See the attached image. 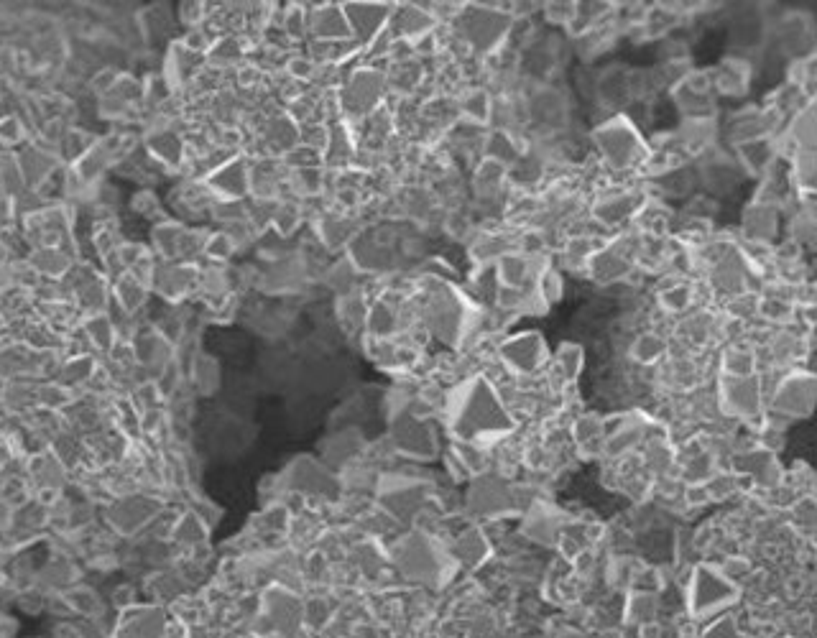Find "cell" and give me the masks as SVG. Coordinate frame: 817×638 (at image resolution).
I'll return each mask as SVG.
<instances>
[{"label":"cell","instance_id":"obj_37","mask_svg":"<svg viewBox=\"0 0 817 638\" xmlns=\"http://www.w3.org/2000/svg\"><path fill=\"white\" fill-rule=\"evenodd\" d=\"M664 350H667V345H664L662 337L654 335V332H644V335L636 337L634 345H631V355L644 365L657 363L664 355Z\"/></svg>","mask_w":817,"mask_h":638},{"label":"cell","instance_id":"obj_26","mask_svg":"<svg viewBox=\"0 0 817 638\" xmlns=\"http://www.w3.org/2000/svg\"><path fill=\"white\" fill-rule=\"evenodd\" d=\"M598 97L608 105H621V103H626V100H631L634 92H631L629 69L613 67V69H608V72H603L598 80Z\"/></svg>","mask_w":817,"mask_h":638},{"label":"cell","instance_id":"obj_11","mask_svg":"<svg viewBox=\"0 0 817 638\" xmlns=\"http://www.w3.org/2000/svg\"><path fill=\"white\" fill-rule=\"evenodd\" d=\"M343 11L348 16L353 39L360 46L376 41L389 29V21L394 16V6H386V3H345Z\"/></svg>","mask_w":817,"mask_h":638},{"label":"cell","instance_id":"obj_19","mask_svg":"<svg viewBox=\"0 0 817 638\" xmlns=\"http://www.w3.org/2000/svg\"><path fill=\"white\" fill-rule=\"evenodd\" d=\"M641 207V197L634 192H613L600 197L593 207V217L600 225H621L626 223L629 217H634Z\"/></svg>","mask_w":817,"mask_h":638},{"label":"cell","instance_id":"obj_28","mask_svg":"<svg viewBox=\"0 0 817 638\" xmlns=\"http://www.w3.org/2000/svg\"><path fill=\"white\" fill-rule=\"evenodd\" d=\"M585 363V355L580 345H572V342H565L560 350L555 353V358L549 360V373H555L560 381L572 383L580 376Z\"/></svg>","mask_w":817,"mask_h":638},{"label":"cell","instance_id":"obj_30","mask_svg":"<svg viewBox=\"0 0 817 638\" xmlns=\"http://www.w3.org/2000/svg\"><path fill=\"white\" fill-rule=\"evenodd\" d=\"M789 136H792V141H795L802 151L817 149V95L812 97L810 105L797 115Z\"/></svg>","mask_w":817,"mask_h":638},{"label":"cell","instance_id":"obj_12","mask_svg":"<svg viewBox=\"0 0 817 638\" xmlns=\"http://www.w3.org/2000/svg\"><path fill=\"white\" fill-rule=\"evenodd\" d=\"M284 488H292L297 493H307V496H325V493H335L338 490V480L332 478L330 470L322 462L312 460V457H299L289 465V470L281 478Z\"/></svg>","mask_w":817,"mask_h":638},{"label":"cell","instance_id":"obj_2","mask_svg":"<svg viewBox=\"0 0 817 638\" xmlns=\"http://www.w3.org/2000/svg\"><path fill=\"white\" fill-rule=\"evenodd\" d=\"M593 143L608 171H634L649 164V146L626 115H613L593 131Z\"/></svg>","mask_w":817,"mask_h":638},{"label":"cell","instance_id":"obj_44","mask_svg":"<svg viewBox=\"0 0 817 638\" xmlns=\"http://www.w3.org/2000/svg\"><path fill=\"white\" fill-rule=\"evenodd\" d=\"M131 207L136 212H141V215L154 217L156 212H159V200H156V194L151 192V189H143V192H138L136 197H133Z\"/></svg>","mask_w":817,"mask_h":638},{"label":"cell","instance_id":"obj_41","mask_svg":"<svg viewBox=\"0 0 817 638\" xmlns=\"http://www.w3.org/2000/svg\"><path fill=\"white\" fill-rule=\"evenodd\" d=\"M690 299L692 294L687 286H672V289H667L662 294V307L667 312H685L690 307Z\"/></svg>","mask_w":817,"mask_h":638},{"label":"cell","instance_id":"obj_21","mask_svg":"<svg viewBox=\"0 0 817 638\" xmlns=\"http://www.w3.org/2000/svg\"><path fill=\"white\" fill-rule=\"evenodd\" d=\"M263 141L274 154L286 156L302 143V128L297 126L292 115H276L263 126Z\"/></svg>","mask_w":817,"mask_h":638},{"label":"cell","instance_id":"obj_43","mask_svg":"<svg viewBox=\"0 0 817 638\" xmlns=\"http://www.w3.org/2000/svg\"><path fill=\"white\" fill-rule=\"evenodd\" d=\"M205 16L207 8L202 6V3H182V6H179V21H182L187 29H200Z\"/></svg>","mask_w":817,"mask_h":638},{"label":"cell","instance_id":"obj_9","mask_svg":"<svg viewBox=\"0 0 817 638\" xmlns=\"http://www.w3.org/2000/svg\"><path fill=\"white\" fill-rule=\"evenodd\" d=\"M386 92H389V80L381 69L360 67L350 72L348 82L340 90V108L350 118H363L381 108Z\"/></svg>","mask_w":817,"mask_h":638},{"label":"cell","instance_id":"obj_25","mask_svg":"<svg viewBox=\"0 0 817 638\" xmlns=\"http://www.w3.org/2000/svg\"><path fill=\"white\" fill-rule=\"evenodd\" d=\"M113 297L118 309H123L126 314H136L138 309L146 304V299H149V286L126 271V274H120L118 279H115Z\"/></svg>","mask_w":817,"mask_h":638},{"label":"cell","instance_id":"obj_6","mask_svg":"<svg viewBox=\"0 0 817 638\" xmlns=\"http://www.w3.org/2000/svg\"><path fill=\"white\" fill-rule=\"evenodd\" d=\"M455 23H458V34L463 36V41L473 52L491 54L506 41L514 16H511V11H503V8L463 6Z\"/></svg>","mask_w":817,"mask_h":638},{"label":"cell","instance_id":"obj_13","mask_svg":"<svg viewBox=\"0 0 817 638\" xmlns=\"http://www.w3.org/2000/svg\"><path fill=\"white\" fill-rule=\"evenodd\" d=\"M565 529L567 521L562 519V513L555 506H549L547 501H542V498H537L532 506L526 508L521 531H524L529 542L539 544V547H552V544L560 542Z\"/></svg>","mask_w":817,"mask_h":638},{"label":"cell","instance_id":"obj_17","mask_svg":"<svg viewBox=\"0 0 817 638\" xmlns=\"http://www.w3.org/2000/svg\"><path fill=\"white\" fill-rule=\"evenodd\" d=\"M156 511H159V503L151 501V498H123V501H118L110 508V524H115V529L123 531V534H133V531H138L141 526L149 524V521H154Z\"/></svg>","mask_w":817,"mask_h":638},{"label":"cell","instance_id":"obj_42","mask_svg":"<svg viewBox=\"0 0 817 638\" xmlns=\"http://www.w3.org/2000/svg\"><path fill=\"white\" fill-rule=\"evenodd\" d=\"M317 62L315 59H307V57H294L289 59V64H286V72H289V77L292 80H309V77L317 75Z\"/></svg>","mask_w":817,"mask_h":638},{"label":"cell","instance_id":"obj_10","mask_svg":"<svg viewBox=\"0 0 817 638\" xmlns=\"http://www.w3.org/2000/svg\"><path fill=\"white\" fill-rule=\"evenodd\" d=\"M205 187L218 202H240L251 194V161L240 154L228 156L212 166L205 177Z\"/></svg>","mask_w":817,"mask_h":638},{"label":"cell","instance_id":"obj_35","mask_svg":"<svg viewBox=\"0 0 817 638\" xmlns=\"http://www.w3.org/2000/svg\"><path fill=\"white\" fill-rule=\"evenodd\" d=\"M572 439H575V445H578L580 450H583V447H590L593 442L603 445V439H606V422L593 414L578 416L575 424H572Z\"/></svg>","mask_w":817,"mask_h":638},{"label":"cell","instance_id":"obj_8","mask_svg":"<svg viewBox=\"0 0 817 638\" xmlns=\"http://www.w3.org/2000/svg\"><path fill=\"white\" fill-rule=\"evenodd\" d=\"M429 490L427 480L414 475H383L378 480V503L396 521H412L427 506Z\"/></svg>","mask_w":817,"mask_h":638},{"label":"cell","instance_id":"obj_20","mask_svg":"<svg viewBox=\"0 0 817 638\" xmlns=\"http://www.w3.org/2000/svg\"><path fill=\"white\" fill-rule=\"evenodd\" d=\"M366 450V439L360 437L358 429H343V432H335L322 442V452H325V462L330 468H343V465H350L355 457H360V452Z\"/></svg>","mask_w":817,"mask_h":638},{"label":"cell","instance_id":"obj_39","mask_svg":"<svg viewBox=\"0 0 817 638\" xmlns=\"http://www.w3.org/2000/svg\"><path fill=\"white\" fill-rule=\"evenodd\" d=\"M542 11L549 23H555V26H572L575 16H578V3H547V6H542Z\"/></svg>","mask_w":817,"mask_h":638},{"label":"cell","instance_id":"obj_23","mask_svg":"<svg viewBox=\"0 0 817 638\" xmlns=\"http://www.w3.org/2000/svg\"><path fill=\"white\" fill-rule=\"evenodd\" d=\"M317 233H320V240L325 248L330 251H340V248H350L355 238H358V225L350 220L348 215H335V212H327L317 223Z\"/></svg>","mask_w":817,"mask_h":638},{"label":"cell","instance_id":"obj_22","mask_svg":"<svg viewBox=\"0 0 817 638\" xmlns=\"http://www.w3.org/2000/svg\"><path fill=\"white\" fill-rule=\"evenodd\" d=\"M815 396H817V383L812 381V378L795 376V378H789V381H784V386L779 388L777 406L782 411H789V414L802 416L805 411H810Z\"/></svg>","mask_w":817,"mask_h":638},{"label":"cell","instance_id":"obj_29","mask_svg":"<svg viewBox=\"0 0 817 638\" xmlns=\"http://www.w3.org/2000/svg\"><path fill=\"white\" fill-rule=\"evenodd\" d=\"M69 256L62 248H39L34 256L29 258V266L34 268L36 274L41 276H52V279H62L67 276L72 268H69Z\"/></svg>","mask_w":817,"mask_h":638},{"label":"cell","instance_id":"obj_40","mask_svg":"<svg viewBox=\"0 0 817 638\" xmlns=\"http://www.w3.org/2000/svg\"><path fill=\"white\" fill-rule=\"evenodd\" d=\"M797 179H800L805 187L817 189V149L802 151L800 159H797Z\"/></svg>","mask_w":817,"mask_h":638},{"label":"cell","instance_id":"obj_38","mask_svg":"<svg viewBox=\"0 0 817 638\" xmlns=\"http://www.w3.org/2000/svg\"><path fill=\"white\" fill-rule=\"evenodd\" d=\"M235 243L230 240V235L225 233V230H218V233H207V240H205V256L210 258V261L215 263H225L230 261V258L235 256Z\"/></svg>","mask_w":817,"mask_h":638},{"label":"cell","instance_id":"obj_31","mask_svg":"<svg viewBox=\"0 0 817 638\" xmlns=\"http://www.w3.org/2000/svg\"><path fill=\"white\" fill-rule=\"evenodd\" d=\"M460 113H463L470 123H475V126H486V123H491L493 118L491 92L480 90V87L465 92L463 100H460Z\"/></svg>","mask_w":817,"mask_h":638},{"label":"cell","instance_id":"obj_14","mask_svg":"<svg viewBox=\"0 0 817 638\" xmlns=\"http://www.w3.org/2000/svg\"><path fill=\"white\" fill-rule=\"evenodd\" d=\"M151 289L161 294L169 302H182L189 291L200 289V268L189 266V263H166L156 266Z\"/></svg>","mask_w":817,"mask_h":638},{"label":"cell","instance_id":"obj_7","mask_svg":"<svg viewBox=\"0 0 817 638\" xmlns=\"http://www.w3.org/2000/svg\"><path fill=\"white\" fill-rule=\"evenodd\" d=\"M496 355L503 371L519 378L539 376L542 371H547L549 360H552L547 340L537 330H524L519 335L503 337Z\"/></svg>","mask_w":817,"mask_h":638},{"label":"cell","instance_id":"obj_24","mask_svg":"<svg viewBox=\"0 0 817 638\" xmlns=\"http://www.w3.org/2000/svg\"><path fill=\"white\" fill-rule=\"evenodd\" d=\"M146 146H149V154L154 156L161 166L177 169L184 161V141L179 133L172 131V128H156V131L149 133V138H146Z\"/></svg>","mask_w":817,"mask_h":638},{"label":"cell","instance_id":"obj_32","mask_svg":"<svg viewBox=\"0 0 817 638\" xmlns=\"http://www.w3.org/2000/svg\"><path fill=\"white\" fill-rule=\"evenodd\" d=\"M85 335L98 350H113L115 337H118V327H115L110 314L98 312L90 314V317L85 319Z\"/></svg>","mask_w":817,"mask_h":638},{"label":"cell","instance_id":"obj_36","mask_svg":"<svg viewBox=\"0 0 817 638\" xmlns=\"http://www.w3.org/2000/svg\"><path fill=\"white\" fill-rule=\"evenodd\" d=\"M205 534H207V526H205V521L197 516V513H187V516H182V519L174 524V531H172L174 539H177L179 544H184V547H195V544L205 542Z\"/></svg>","mask_w":817,"mask_h":638},{"label":"cell","instance_id":"obj_4","mask_svg":"<svg viewBox=\"0 0 817 638\" xmlns=\"http://www.w3.org/2000/svg\"><path fill=\"white\" fill-rule=\"evenodd\" d=\"M529 488L514 485L498 473H483L470 478L468 485V511L478 519H506L511 513H526L529 503L524 493Z\"/></svg>","mask_w":817,"mask_h":638},{"label":"cell","instance_id":"obj_33","mask_svg":"<svg viewBox=\"0 0 817 638\" xmlns=\"http://www.w3.org/2000/svg\"><path fill=\"white\" fill-rule=\"evenodd\" d=\"M368 297L363 291H353V294H345V297H338V319L345 327H366V317H368Z\"/></svg>","mask_w":817,"mask_h":638},{"label":"cell","instance_id":"obj_45","mask_svg":"<svg viewBox=\"0 0 817 638\" xmlns=\"http://www.w3.org/2000/svg\"><path fill=\"white\" fill-rule=\"evenodd\" d=\"M23 141V126L18 123L16 118H3L0 120V143H6V146H11V143H18Z\"/></svg>","mask_w":817,"mask_h":638},{"label":"cell","instance_id":"obj_15","mask_svg":"<svg viewBox=\"0 0 817 638\" xmlns=\"http://www.w3.org/2000/svg\"><path fill=\"white\" fill-rule=\"evenodd\" d=\"M307 31L315 36L320 44H332V41H350L353 31H350L348 16H345L343 6H317L307 11Z\"/></svg>","mask_w":817,"mask_h":638},{"label":"cell","instance_id":"obj_27","mask_svg":"<svg viewBox=\"0 0 817 638\" xmlns=\"http://www.w3.org/2000/svg\"><path fill=\"white\" fill-rule=\"evenodd\" d=\"M450 552H452V559H455V562H465V564H470V567H478V564H483L488 559V552H491V547H488V539H486V534H483V531L470 529V531H465L463 536H460Z\"/></svg>","mask_w":817,"mask_h":638},{"label":"cell","instance_id":"obj_16","mask_svg":"<svg viewBox=\"0 0 817 638\" xmlns=\"http://www.w3.org/2000/svg\"><path fill=\"white\" fill-rule=\"evenodd\" d=\"M526 115H529V120H534L537 126L557 131L560 126H565L567 120L565 97H562L560 90H555V87H539V90H534L532 97L526 100Z\"/></svg>","mask_w":817,"mask_h":638},{"label":"cell","instance_id":"obj_18","mask_svg":"<svg viewBox=\"0 0 817 638\" xmlns=\"http://www.w3.org/2000/svg\"><path fill=\"white\" fill-rule=\"evenodd\" d=\"M588 271L600 284H616L631 271V256L621 245H603L588 263Z\"/></svg>","mask_w":817,"mask_h":638},{"label":"cell","instance_id":"obj_3","mask_svg":"<svg viewBox=\"0 0 817 638\" xmlns=\"http://www.w3.org/2000/svg\"><path fill=\"white\" fill-rule=\"evenodd\" d=\"M394 562L409 580L440 585L447 580V570L452 572L455 559L450 549L442 547L432 534H409L394 549Z\"/></svg>","mask_w":817,"mask_h":638},{"label":"cell","instance_id":"obj_1","mask_svg":"<svg viewBox=\"0 0 817 638\" xmlns=\"http://www.w3.org/2000/svg\"><path fill=\"white\" fill-rule=\"evenodd\" d=\"M445 416L455 442L493 447L516 432L514 414L498 394L496 383L483 373H475L447 391Z\"/></svg>","mask_w":817,"mask_h":638},{"label":"cell","instance_id":"obj_34","mask_svg":"<svg viewBox=\"0 0 817 638\" xmlns=\"http://www.w3.org/2000/svg\"><path fill=\"white\" fill-rule=\"evenodd\" d=\"M192 381H195V386L200 388L205 396L215 394V391L220 388V381H223L218 360L210 358V355H205V353L197 355L195 363H192Z\"/></svg>","mask_w":817,"mask_h":638},{"label":"cell","instance_id":"obj_5","mask_svg":"<svg viewBox=\"0 0 817 638\" xmlns=\"http://www.w3.org/2000/svg\"><path fill=\"white\" fill-rule=\"evenodd\" d=\"M427 411H419L409 406V401L401 399L391 406V424L389 439L396 452L414 460H432L437 455V437L435 429L429 424Z\"/></svg>","mask_w":817,"mask_h":638}]
</instances>
